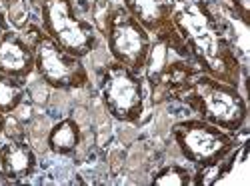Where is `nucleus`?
<instances>
[{"label": "nucleus", "instance_id": "obj_7", "mask_svg": "<svg viewBox=\"0 0 250 186\" xmlns=\"http://www.w3.org/2000/svg\"><path fill=\"white\" fill-rule=\"evenodd\" d=\"M100 98L114 120L138 124L144 114V78L112 60L100 70Z\"/></svg>", "mask_w": 250, "mask_h": 186}, {"label": "nucleus", "instance_id": "obj_17", "mask_svg": "<svg viewBox=\"0 0 250 186\" xmlns=\"http://www.w3.org/2000/svg\"><path fill=\"white\" fill-rule=\"evenodd\" d=\"M10 28V24H8V20H6V14L0 10V34H2L4 30H8Z\"/></svg>", "mask_w": 250, "mask_h": 186}, {"label": "nucleus", "instance_id": "obj_10", "mask_svg": "<svg viewBox=\"0 0 250 186\" xmlns=\"http://www.w3.org/2000/svg\"><path fill=\"white\" fill-rule=\"evenodd\" d=\"M38 166L36 152L32 150L30 144L22 138H10L6 144H2V152H0V170L18 184L30 178Z\"/></svg>", "mask_w": 250, "mask_h": 186}, {"label": "nucleus", "instance_id": "obj_12", "mask_svg": "<svg viewBox=\"0 0 250 186\" xmlns=\"http://www.w3.org/2000/svg\"><path fill=\"white\" fill-rule=\"evenodd\" d=\"M122 6L134 18H138L148 32H154L168 22L162 0H122Z\"/></svg>", "mask_w": 250, "mask_h": 186}, {"label": "nucleus", "instance_id": "obj_5", "mask_svg": "<svg viewBox=\"0 0 250 186\" xmlns=\"http://www.w3.org/2000/svg\"><path fill=\"white\" fill-rule=\"evenodd\" d=\"M172 138L184 160L196 168L222 164L238 146L236 136L200 118H186L172 126Z\"/></svg>", "mask_w": 250, "mask_h": 186}, {"label": "nucleus", "instance_id": "obj_16", "mask_svg": "<svg viewBox=\"0 0 250 186\" xmlns=\"http://www.w3.org/2000/svg\"><path fill=\"white\" fill-rule=\"evenodd\" d=\"M14 184H18V182L12 180L10 176H6L2 170H0V186H14Z\"/></svg>", "mask_w": 250, "mask_h": 186}, {"label": "nucleus", "instance_id": "obj_4", "mask_svg": "<svg viewBox=\"0 0 250 186\" xmlns=\"http://www.w3.org/2000/svg\"><path fill=\"white\" fill-rule=\"evenodd\" d=\"M28 42L34 52V72L54 90H78L88 86L90 76L84 58H78L58 46L42 30L30 26Z\"/></svg>", "mask_w": 250, "mask_h": 186}, {"label": "nucleus", "instance_id": "obj_8", "mask_svg": "<svg viewBox=\"0 0 250 186\" xmlns=\"http://www.w3.org/2000/svg\"><path fill=\"white\" fill-rule=\"evenodd\" d=\"M102 34L106 38L112 60L132 68L134 72H142L150 50V32L140 24L138 18L118 4L104 20Z\"/></svg>", "mask_w": 250, "mask_h": 186}, {"label": "nucleus", "instance_id": "obj_21", "mask_svg": "<svg viewBox=\"0 0 250 186\" xmlns=\"http://www.w3.org/2000/svg\"><path fill=\"white\" fill-rule=\"evenodd\" d=\"M0 152H2V144H0Z\"/></svg>", "mask_w": 250, "mask_h": 186}, {"label": "nucleus", "instance_id": "obj_3", "mask_svg": "<svg viewBox=\"0 0 250 186\" xmlns=\"http://www.w3.org/2000/svg\"><path fill=\"white\" fill-rule=\"evenodd\" d=\"M180 100H184V104L196 112L200 120L210 122L230 134L240 132L248 120L246 94L238 86L216 80L204 72L192 80Z\"/></svg>", "mask_w": 250, "mask_h": 186}, {"label": "nucleus", "instance_id": "obj_14", "mask_svg": "<svg viewBox=\"0 0 250 186\" xmlns=\"http://www.w3.org/2000/svg\"><path fill=\"white\" fill-rule=\"evenodd\" d=\"M150 184L154 186H190L192 184V172L188 168L180 166V164H168V166L160 168Z\"/></svg>", "mask_w": 250, "mask_h": 186}, {"label": "nucleus", "instance_id": "obj_18", "mask_svg": "<svg viewBox=\"0 0 250 186\" xmlns=\"http://www.w3.org/2000/svg\"><path fill=\"white\" fill-rule=\"evenodd\" d=\"M72 4H74L76 8L86 10V8H88V0H72Z\"/></svg>", "mask_w": 250, "mask_h": 186}, {"label": "nucleus", "instance_id": "obj_2", "mask_svg": "<svg viewBox=\"0 0 250 186\" xmlns=\"http://www.w3.org/2000/svg\"><path fill=\"white\" fill-rule=\"evenodd\" d=\"M142 72L152 100L162 102L166 98H180L202 70L170 22H166L150 32V50Z\"/></svg>", "mask_w": 250, "mask_h": 186}, {"label": "nucleus", "instance_id": "obj_6", "mask_svg": "<svg viewBox=\"0 0 250 186\" xmlns=\"http://www.w3.org/2000/svg\"><path fill=\"white\" fill-rule=\"evenodd\" d=\"M40 28L78 58H86L96 50L98 30L78 14L72 0H40Z\"/></svg>", "mask_w": 250, "mask_h": 186}, {"label": "nucleus", "instance_id": "obj_19", "mask_svg": "<svg viewBox=\"0 0 250 186\" xmlns=\"http://www.w3.org/2000/svg\"><path fill=\"white\" fill-rule=\"evenodd\" d=\"M4 130H6V114L0 112V136L4 134Z\"/></svg>", "mask_w": 250, "mask_h": 186}, {"label": "nucleus", "instance_id": "obj_11", "mask_svg": "<svg viewBox=\"0 0 250 186\" xmlns=\"http://www.w3.org/2000/svg\"><path fill=\"white\" fill-rule=\"evenodd\" d=\"M82 140V130L74 118H62L56 124H52L48 136H46V146L56 156H70L78 150Z\"/></svg>", "mask_w": 250, "mask_h": 186}, {"label": "nucleus", "instance_id": "obj_1", "mask_svg": "<svg viewBox=\"0 0 250 186\" xmlns=\"http://www.w3.org/2000/svg\"><path fill=\"white\" fill-rule=\"evenodd\" d=\"M162 2L170 26L176 30L204 74L238 88L246 84L248 72H244L232 44L228 42L206 0H162Z\"/></svg>", "mask_w": 250, "mask_h": 186}, {"label": "nucleus", "instance_id": "obj_13", "mask_svg": "<svg viewBox=\"0 0 250 186\" xmlns=\"http://www.w3.org/2000/svg\"><path fill=\"white\" fill-rule=\"evenodd\" d=\"M26 100V86L24 80L0 74V112L10 116L14 114Z\"/></svg>", "mask_w": 250, "mask_h": 186}, {"label": "nucleus", "instance_id": "obj_9", "mask_svg": "<svg viewBox=\"0 0 250 186\" xmlns=\"http://www.w3.org/2000/svg\"><path fill=\"white\" fill-rule=\"evenodd\" d=\"M34 72V52L30 42L8 28L0 34V74L24 80Z\"/></svg>", "mask_w": 250, "mask_h": 186}, {"label": "nucleus", "instance_id": "obj_20", "mask_svg": "<svg viewBox=\"0 0 250 186\" xmlns=\"http://www.w3.org/2000/svg\"><path fill=\"white\" fill-rule=\"evenodd\" d=\"M0 2H6V4H8V2H10V0H0Z\"/></svg>", "mask_w": 250, "mask_h": 186}, {"label": "nucleus", "instance_id": "obj_15", "mask_svg": "<svg viewBox=\"0 0 250 186\" xmlns=\"http://www.w3.org/2000/svg\"><path fill=\"white\" fill-rule=\"evenodd\" d=\"M228 2H232L242 14H246V16L250 14V0H228Z\"/></svg>", "mask_w": 250, "mask_h": 186}]
</instances>
